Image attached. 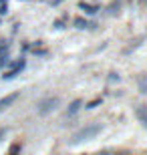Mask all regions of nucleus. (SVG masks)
I'll return each instance as SVG.
<instances>
[{
    "mask_svg": "<svg viewBox=\"0 0 147 155\" xmlns=\"http://www.w3.org/2000/svg\"><path fill=\"white\" fill-rule=\"evenodd\" d=\"M101 131H103V125H101V123H89V125H85L83 129H79V131L75 133L68 143H71V145L87 143V141H91V139H95Z\"/></svg>",
    "mask_w": 147,
    "mask_h": 155,
    "instance_id": "1",
    "label": "nucleus"
},
{
    "mask_svg": "<svg viewBox=\"0 0 147 155\" xmlns=\"http://www.w3.org/2000/svg\"><path fill=\"white\" fill-rule=\"evenodd\" d=\"M109 81H119V75H115V73H111V77H109Z\"/></svg>",
    "mask_w": 147,
    "mask_h": 155,
    "instance_id": "14",
    "label": "nucleus"
},
{
    "mask_svg": "<svg viewBox=\"0 0 147 155\" xmlns=\"http://www.w3.org/2000/svg\"><path fill=\"white\" fill-rule=\"evenodd\" d=\"M99 103H101V101L97 99V101H93V103H89V105H87V109H95V107H97V105H99Z\"/></svg>",
    "mask_w": 147,
    "mask_h": 155,
    "instance_id": "11",
    "label": "nucleus"
},
{
    "mask_svg": "<svg viewBox=\"0 0 147 155\" xmlns=\"http://www.w3.org/2000/svg\"><path fill=\"white\" fill-rule=\"evenodd\" d=\"M24 64H26V63H24V58H20V61H16V63L12 64V69L8 71V73H4V75H2V79H14V77H16L18 73H20V71L24 69Z\"/></svg>",
    "mask_w": 147,
    "mask_h": 155,
    "instance_id": "4",
    "label": "nucleus"
},
{
    "mask_svg": "<svg viewBox=\"0 0 147 155\" xmlns=\"http://www.w3.org/2000/svg\"><path fill=\"white\" fill-rule=\"evenodd\" d=\"M6 133H8V131H6V129H0V141H2V139L6 137Z\"/></svg>",
    "mask_w": 147,
    "mask_h": 155,
    "instance_id": "13",
    "label": "nucleus"
},
{
    "mask_svg": "<svg viewBox=\"0 0 147 155\" xmlns=\"http://www.w3.org/2000/svg\"><path fill=\"white\" fill-rule=\"evenodd\" d=\"M4 52H8V45L6 42H0V54H4Z\"/></svg>",
    "mask_w": 147,
    "mask_h": 155,
    "instance_id": "10",
    "label": "nucleus"
},
{
    "mask_svg": "<svg viewBox=\"0 0 147 155\" xmlns=\"http://www.w3.org/2000/svg\"><path fill=\"white\" fill-rule=\"evenodd\" d=\"M18 97H20V93H8L6 97H2V99H0V113H2V111H6L8 107H10V105H14V103H16V101H18Z\"/></svg>",
    "mask_w": 147,
    "mask_h": 155,
    "instance_id": "3",
    "label": "nucleus"
},
{
    "mask_svg": "<svg viewBox=\"0 0 147 155\" xmlns=\"http://www.w3.org/2000/svg\"><path fill=\"white\" fill-rule=\"evenodd\" d=\"M4 64H8V52H4V54H0V69H2Z\"/></svg>",
    "mask_w": 147,
    "mask_h": 155,
    "instance_id": "9",
    "label": "nucleus"
},
{
    "mask_svg": "<svg viewBox=\"0 0 147 155\" xmlns=\"http://www.w3.org/2000/svg\"><path fill=\"white\" fill-rule=\"evenodd\" d=\"M81 10H85L87 14H95L97 10H99V8H97V6H91V4H85V2H81Z\"/></svg>",
    "mask_w": 147,
    "mask_h": 155,
    "instance_id": "7",
    "label": "nucleus"
},
{
    "mask_svg": "<svg viewBox=\"0 0 147 155\" xmlns=\"http://www.w3.org/2000/svg\"><path fill=\"white\" fill-rule=\"evenodd\" d=\"M75 26H77V28H89L91 24L87 22L85 18H77V20H75Z\"/></svg>",
    "mask_w": 147,
    "mask_h": 155,
    "instance_id": "8",
    "label": "nucleus"
},
{
    "mask_svg": "<svg viewBox=\"0 0 147 155\" xmlns=\"http://www.w3.org/2000/svg\"><path fill=\"white\" fill-rule=\"evenodd\" d=\"M83 101H81V99H75L73 103L68 105V109H67V117H73V115H77V113H79L81 111V107H83Z\"/></svg>",
    "mask_w": 147,
    "mask_h": 155,
    "instance_id": "6",
    "label": "nucleus"
},
{
    "mask_svg": "<svg viewBox=\"0 0 147 155\" xmlns=\"http://www.w3.org/2000/svg\"><path fill=\"white\" fill-rule=\"evenodd\" d=\"M58 103H61L58 97H46V99H42V101H38V105H36V113H38L40 117H45V115H48V113H52V111L57 109Z\"/></svg>",
    "mask_w": 147,
    "mask_h": 155,
    "instance_id": "2",
    "label": "nucleus"
},
{
    "mask_svg": "<svg viewBox=\"0 0 147 155\" xmlns=\"http://www.w3.org/2000/svg\"><path fill=\"white\" fill-rule=\"evenodd\" d=\"M18 149H20V145H12V147H10V155H16Z\"/></svg>",
    "mask_w": 147,
    "mask_h": 155,
    "instance_id": "12",
    "label": "nucleus"
},
{
    "mask_svg": "<svg viewBox=\"0 0 147 155\" xmlns=\"http://www.w3.org/2000/svg\"><path fill=\"white\" fill-rule=\"evenodd\" d=\"M135 115H137V119H139V123H141L143 127H147V105H137Z\"/></svg>",
    "mask_w": 147,
    "mask_h": 155,
    "instance_id": "5",
    "label": "nucleus"
}]
</instances>
